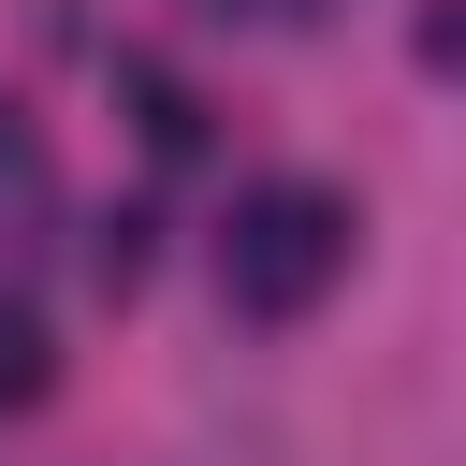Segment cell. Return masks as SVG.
I'll use <instances>...</instances> for the list:
<instances>
[{"label":"cell","mask_w":466,"mask_h":466,"mask_svg":"<svg viewBox=\"0 0 466 466\" xmlns=\"http://www.w3.org/2000/svg\"><path fill=\"white\" fill-rule=\"evenodd\" d=\"M335 277H350V189H320V175L233 189V218H218V306L233 320H306Z\"/></svg>","instance_id":"cell-1"},{"label":"cell","mask_w":466,"mask_h":466,"mask_svg":"<svg viewBox=\"0 0 466 466\" xmlns=\"http://www.w3.org/2000/svg\"><path fill=\"white\" fill-rule=\"evenodd\" d=\"M116 102H131V131H146L160 160H189V146H204V102H189L160 58H116Z\"/></svg>","instance_id":"cell-2"},{"label":"cell","mask_w":466,"mask_h":466,"mask_svg":"<svg viewBox=\"0 0 466 466\" xmlns=\"http://www.w3.org/2000/svg\"><path fill=\"white\" fill-rule=\"evenodd\" d=\"M44 393H58V335H44V306H29V291H0V422H15V408H44Z\"/></svg>","instance_id":"cell-3"},{"label":"cell","mask_w":466,"mask_h":466,"mask_svg":"<svg viewBox=\"0 0 466 466\" xmlns=\"http://www.w3.org/2000/svg\"><path fill=\"white\" fill-rule=\"evenodd\" d=\"M204 15H248V29H291L306 0H204Z\"/></svg>","instance_id":"cell-4"}]
</instances>
